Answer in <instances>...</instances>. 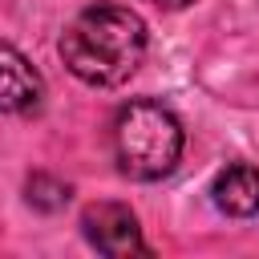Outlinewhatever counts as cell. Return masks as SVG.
Masks as SVG:
<instances>
[{"mask_svg": "<svg viewBox=\"0 0 259 259\" xmlns=\"http://www.w3.org/2000/svg\"><path fill=\"white\" fill-rule=\"evenodd\" d=\"M57 49L77 81L93 89H117L142 69L150 32L146 20L125 4H89L65 24Z\"/></svg>", "mask_w": 259, "mask_h": 259, "instance_id": "obj_1", "label": "cell"}, {"mask_svg": "<svg viewBox=\"0 0 259 259\" xmlns=\"http://www.w3.org/2000/svg\"><path fill=\"white\" fill-rule=\"evenodd\" d=\"M182 125L178 117L150 97H134L113 117V158L117 170L134 182H158L174 174L182 158Z\"/></svg>", "mask_w": 259, "mask_h": 259, "instance_id": "obj_2", "label": "cell"}, {"mask_svg": "<svg viewBox=\"0 0 259 259\" xmlns=\"http://www.w3.org/2000/svg\"><path fill=\"white\" fill-rule=\"evenodd\" d=\"M81 231H85L89 247L101 251V255H109V259L146 255L138 214L130 206H121V202H89L81 210Z\"/></svg>", "mask_w": 259, "mask_h": 259, "instance_id": "obj_3", "label": "cell"}, {"mask_svg": "<svg viewBox=\"0 0 259 259\" xmlns=\"http://www.w3.org/2000/svg\"><path fill=\"white\" fill-rule=\"evenodd\" d=\"M45 101V81L32 61L0 40V113H36Z\"/></svg>", "mask_w": 259, "mask_h": 259, "instance_id": "obj_4", "label": "cell"}, {"mask_svg": "<svg viewBox=\"0 0 259 259\" xmlns=\"http://www.w3.org/2000/svg\"><path fill=\"white\" fill-rule=\"evenodd\" d=\"M210 198L223 214H235V219L259 214V170L247 166V162H231L227 170L214 174Z\"/></svg>", "mask_w": 259, "mask_h": 259, "instance_id": "obj_5", "label": "cell"}, {"mask_svg": "<svg viewBox=\"0 0 259 259\" xmlns=\"http://www.w3.org/2000/svg\"><path fill=\"white\" fill-rule=\"evenodd\" d=\"M28 202L36 210H61L69 202V186L57 182V178H49V174H32L28 178Z\"/></svg>", "mask_w": 259, "mask_h": 259, "instance_id": "obj_6", "label": "cell"}, {"mask_svg": "<svg viewBox=\"0 0 259 259\" xmlns=\"http://www.w3.org/2000/svg\"><path fill=\"white\" fill-rule=\"evenodd\" d=\"M150 4H158V8H186V4H194V0H150Z\"/></svg>", "mask_w": 259, "mask_h": 259, "instance_id": "obj_7", "label": "cell"}]
</instances>
